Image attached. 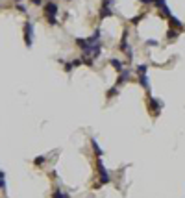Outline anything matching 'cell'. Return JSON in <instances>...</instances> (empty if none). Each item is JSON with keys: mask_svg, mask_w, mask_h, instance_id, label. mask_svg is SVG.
<instances>
[{"mask_svg": "<svg viewBox=\"0 0 185 198\" xmlns=\"http://www.w3.org/2000/svg\"><path fill=\"white\" fill-rule=\"evenodd\" d=\"M143 19V15H137V17H133V19H130V22H131V24H137V22H139V20Z\"/></svg>", "mask_w": 185, "mask_h": 198, "instance_id": "cell-22", "label": "cell"}, {"mask_svg": "<svg viewBox=\"0 0 185 198\" xmlns=\"http://www.w3.org/2000/svg\"><path fill=\"white\" fill-rule=\"evenodd\" d=\"M15 8H17V11H21V13H26V6H24V4H17V6H15Z\"/></svg>", "mask_w": 185, "mask_h": 198, "instance_id": "cell-19", "label": "cell"}, {"mask_svg": "<svg viewBox=\"0 0 185 198\" xmlns=\"http://www.w3.org/2000/svg\"><path fill=\"white\" fill-rule=\"evenodd\" d=\"M141 4H154V0H139Z\"/></svg>", "mask_w": 185, "mask_h": 198, "instance_id": "cell-27", "label": "cell"}, {"mask_svg": "<svg viewBox=\"0 0 185 198\" xmlns=\"http://www.w3.org/2000/svg\"><path fill=\"white\" fill-rule=\"evenodd\" d=\"M33 163H35V165H43V163H44V158H43V156H39V158H35V161H33Z\"/></svg>", "mask_w": 185, "mask_h": 198, "instance_id": "cell-23", "label": "cell"}, {"mask_svg": "<svg viewBox=\"0 0 185 198\" xmlns=\"http://www.w3.org/2000/svg\"><path fill=\"white\" fill-rule=\"evenodd\" d=\"M161 107H163L161 100H157V98H152V96H148V109H150V111H152L154 115H157Z\"/></svg>", "mask_w": 185, "mask_h": 198, "instance_id": "cell-5", "label": "cell"}, {"mask_svg": "<svg viewBox=\"0 0 185 198\" xmlns=\"http://www.w3.org/2000/svg\"><path fill=\"white\" fill-rule=\"evenodd\" d=\"M87 43H89V44H96V43H100V30H98V28L93 32V35L87 37Z\"/></svg>", "mask_w": 185, "mask_h": 198, "instance_id": "cell-10", "label": "cell"}, {"mask_svg": "<svg viewBox=\"0 0 185 198\" xmlns=\"http://www.w3.org/2000/svg\"><path fill=\"white\" fill-rule=\"evenodd\" d=\"M72 69H74V67H72V63H70V61H67V63H65V72H70Z\"/></svg>", "mask_w": 185, "mask_h": 198, "instance_id": "cell-20", "label": "cell"}, {"mask_svg": "<svg viewBox=\"0 0 185 198\" xmlns=\"http://www.w3.org/2000/svg\"><path fill=\"white\" fill-rule=\"evenodd\" d=\"M43 13H44V17H46V20H48L50 26H56V24H58L59 6H58L56 2H46V4L43 6Z\"/></svg>", "mask_w": 185, "mask_h": 198, "instance_id": "cell-1", "label": "cell"}, {"mask_svg": "<svg viewBox=\"0 0 185 198\" xmlns=\"http://www.w3.org/2000/svg\"><path fill=\"white\" fill-rule=\"evenodd\" d=\"M119 93H121V89H119L117 85H113L111 89H107V93H105V96H107V98H113V96H117Z\"/></svg>", "mask_w": 185, "mask_h": 198, "instance_id": "cell-13", "label": "cell"}, {"mask_svg": "<svg viewBox=\"0 0 185 198\" xmlns=\"http://www.w3.org/2000/svg\"><path fill=\"white\" fill-rule=\"evenodd\" d=\"M113 15V9H111V0H102V6H100V17H111Z\"/></svg>", "mask_w": 185, "mask_h": 198, "instance_id": "cell-4", "label": "cell"}, {"mask_svg": "<svg viewBox=\"0 0 185 198\" xmlns=\"http://www.w3.org/2000/svg\"><path fill=\"white\" fill-rule=\"evenodd\" d=\"M168 22H170V28H178V30H182L183 28V24H182V20H178L176 17H168Z\"/></svg>", "mask_w": 185, "mask_h": 198, "instance_id": "cell-12", "label": "cell"}, {"mask_svg": "<svg viewBox=\"0 0 185 198\" xmlns=\"http://www.w3.org/2000/svg\"><path fill=\"white\" fill-rule=\"evenodd\" d=\"M67 2H70V0H67Z\"/></svg>", "mask_w": 185, "mask_h": 198, "instance_id": "cell-30", "label": "cell"}, {"mask_svg": "<svg viewBox=\"0 0 185 198\" xmlns=\"http://www.w3.org/2000/svg\"><path fill=\"white\" fill-rule=\"evenodd\" d=\"M146 44H148V46H156V44H157V41L150 39V41H146Z\"/></svg>", "mask_w": 185, "mask_h": 198, "instance_id": "cell-24", "label": "cell"}, {"mask_svg": "<svg viewBox=\"0 0 185 198\" xmlns=\"http://www.w3.org/2000/svg\"><path fill=\"white\" fill-rule=\"evenodd\" d=\"M96 169H98V174H100V183H109V181H111V176H109L107 169L104 167V163H102L100 158H98V161H96Z\"/></svg>", "mask_w": 185, "mask_h": 198, "instance_id": "cell-3", "label": "cell"}, {"mask_svg": "<svg viewBox=\"0 0 185 198\" xmlns=\"http://www.w3.org/2000/svg\"><path fill=\"white\" fill-rule=\"evenodd\" d=\"M119 50L126 52L128 58H131V48H130V44H128V32H124L122 39H121V43H119Z\"/></svg>", "mask_w": 185, "mask_h": 198, "instance_id": "cell-6", "label": "cell"}, {"mask_svg": "<svg viewBox=\"0 0 185 198\" xmlns=\"http://www.w3.org/2000/svg\"><path fill=\"white\" fill-rule=\"evenodd\" d=\"M70 63H72V67H80V65H82V60L76 58V60H70Z\"/></svg>", "mask_w": 185, "mask_h": 198, "instance_id": "cell-21", "label": "cell"}, {"mask_svg": "<svg viewBox=\"0 0 185 198\" xmlns=\"http://www.w3.org/2000/svg\"><path fill=\"white\" fill-rule=\"evenodd\" d=\"M130 78H131V70H122V72H119V80H117V87H121L122 83H126V81H130Z\"/></svg>", "mask_w": 185, "mask_h": 198, "instance_id": "cell-8", "label": "cell"}, {"mask_svg": "<svg viewBox=\"0 0 185 198\" xmlns=\"http://www.w3.org/2000/svg\"><path fill=\"white\" fill-rule=\"evenodd\" d=\"M109 65H111L115 70H119V72H122L124 70V63L121 60H115V58H113V60H109Z\"/></svg>", "mask_w": 185, "mask_h": 198, "instance_id": "cell-11", "label": "cell"}, {"mask_svg": "<svg viewBox=\"0 0 185 198\" xmlns=\"http://www.w3.org/2000/svg\"><path fill=\"white\" fill-rule=\"evenodd\" d=\"M82 63H83V65H87V67H93V65H95V60H93L91 56H89V58H87V56H83Z\"/></svg>", "mask_w": 185, "mask_h": 198, "instance_id": "cell-15", "label": "cell"}, {"mask_svg": "<svg viewBox=\"0 0 185 198\" xmlns=\"http://www.w3.org/2000/svg\"><path fill=\"white\" fill-rule=\"evenodd\" d=\"M111 2H113V0H111Z\"/></svg>", "mask_w": 185, "mask_h": 198, "instance_id": "cell-31", "label": "cell"}, {"mask_svg": "<svg viewBox=\"0 0 185 198\" xmlns=\"http://www.w3.org/2000/svg\"><path fill=\"white\" fill-rule=\"evenodd\" d=\"M0 178H4V172H2V170H0Z\"/></svg>", "mask_w": 185, "mask_h": 198, "instance_id": "cell-28", "label": "cell"}, {"mask_svg": "<svg viewBox=\"0 0 185 198\" xmlns=\"http://www.w3.org/2000/svg\"><path fill=\"white\" fill-rule=\"evenodd\" d=\"M146 70H148V65H139L137 67V74H146Z\"/></svg>", "mask_w": 185, "mask_h": 198, "instance_id": "cell-18", "label": "cell"}, {"mask_svg": "<svg viewBox=\"0 0 185 198\" xmlns=\"http://www.w3.org/2000/svg\"><path fill=\"white\" fill-rule=\"evenodd\" d=\"M24 44L28 46V48H32V44H33V24L28 20V22H24Z\"/></svg>", "mask_w": 185, "mask_h": 198, "instance_id": "cell-2", "label": "cell"}, {"mask_svg": "<svg viewBox=\"0 0 185 198\" xmlns=\"http://www.w3.org/2000/svg\"><path fill=\"white\" fill-rule=\"evenodd\" d=\"M154 6L161 11V15L170 17V9H168V6H167V2H165V0H154Z\"/></svg>", "mask_w": 185, "mask_h": 198, "instance_id": "cell-7", "label": "cell"}, {"mask_svg": "<svg viewBox=\"0 0 185 198\" xmlns=\"http://www.w3.org/2000/svg\"><path fill=\"white\" fill-rule=\"evenodd\" d=\"M52 198H70V196H69L67 193H63V191H59V189H58V191H54Z\"/></svg>", "mask_w": 185, "mask_h": 198, "instance_id": "cell-16", "label": "cell"}, {"mask_svg": "<svg viewBox=\"0 0 185 198\" xmlns=\"http://www.w3.org/2000/svg\"><path fill=\"white\" fill-rule=\"evenodd\" d=\"M167 35H168V39H170V41L178 39V32H176V30H172V28H170V30L167 32Z\"/></svg>", "mask_w": 185, "mask_h": 198, "instance_id": "cell-17", "label": "cell"}, {"mask_svg": "<svg viewBox=\"0 0 185 198\" xmlns=\"http://www.w3.org/2000/svg\"><path fill=\"white\" fill-rule=\"evenodd\" d=\"M0 189H6V181H4V178H0Z\"/></svg>", "mask_w": 185, "mask_h": 198, "instance_id": "cell-25", "label": "cell"}, {"mask_svg": "<svg viewBox=\"0 0 185 198\" xmlns=\"http://www.w3.org/2000/svg\"><path fill=\"white\" fill-rule=\"evenodd\" d=\"M74 43L82 48V50H85L87 46H89V43H87V39H82V37H78V39H74Z\"/></svg>", "mask_w": 185, "mask_h": 198, "instance_id": "cell-14", "label": "cell"}, {"mask_svg": "<svg viewBox=\"0 0 185 198\" xmlns=\"http://www.w3.org/2000/svg\"><path fill=\"white\" fill-rule=\"evenodd\" d=\"M89 143H91V146H93V152H95V156H96V158H102L104 156V150L102 148H100V144H98V143H96V139H89Z\"/></svg>", "mask_w": 185, "mask_h": 198, "instance_id": "cell-9", "label": "cell"}, {"mask_svg": "<svg viewBox=\"0 0 185 198\" xmlns=\"http://www.w3.org/2000/svg\"><path fill=\"white\" fill-rule=\"evenodd\" d=\"M15 2H17V4H21V2H22V0H15Z\"/></svg>", "mask_w": 185, "mask_h": 198, "instance_id": "cell-29", "label": "cell"}, {"mask_svg": "<svg viewBox=\"0 0 185 198\" xmlns=\"http://www.w3.org/2000/svg\"><path fill=\"white\" fill-rule=\"evenodd\" d=\"M32 4H33V6H41L43 0H32Z\"/></svg>", "mask_w": 185, "mask_h": 198, "instance_id": "cell-26", "label": "cell"}]
</instances>
